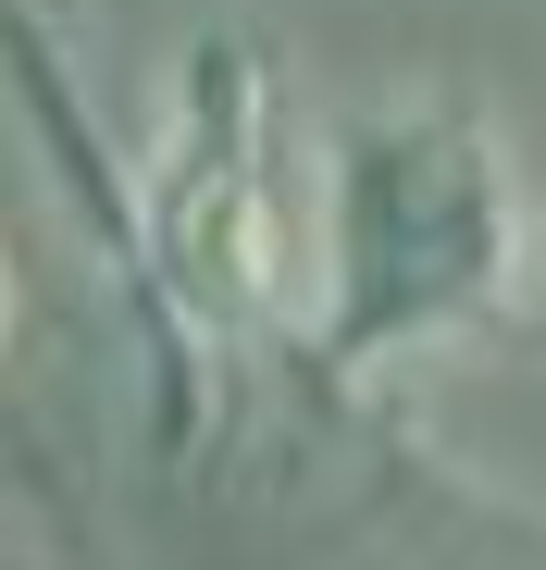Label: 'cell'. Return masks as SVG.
<instances>
[{"label":"cell","mask_w":546,"mask_h":570,"mask_svg":"<svg viewBox=\"0 0 546 570\" xmlns=\"http://www.w3.org/2000/svg\"><path fill=\"white\" fill-rule=\"evenodd\" d=\"M534 285L521 161L460 100H373L323 149V347L410 360L485 335Z\"/></svg>","instance_id":"6da1fadb"},{"label":"cell","mask_w":546,"mask_h":570,"mask_svg":"<svg viewBox=\"0 0 546 570\" xmlns=\"http://www.w3.org/2000/svg\"><path fill=\"white\" fill-rule=\"evenodd\" d=\"M13 323H26V273H13V236H0V347H13Z\"/></svg>","instance_id":"3957f363"},{"label":"cell","mask_w":546,"mask_h":570,"mask_svg":"<svg viewBox=\"0 0 546 570\" xmlns=\"http://www.w3.org/2000/svg\"><path fill=\"white\" fill-rule=\"evenodd\" d=\"M149 261H162V298L199 311L212 335H248L286 298V199L261 174V125H248L236 50L199 62V100L174 125L162 174H149Z\"/></svg>","instance_id":"7a4b0ae2"}]
</instances>
